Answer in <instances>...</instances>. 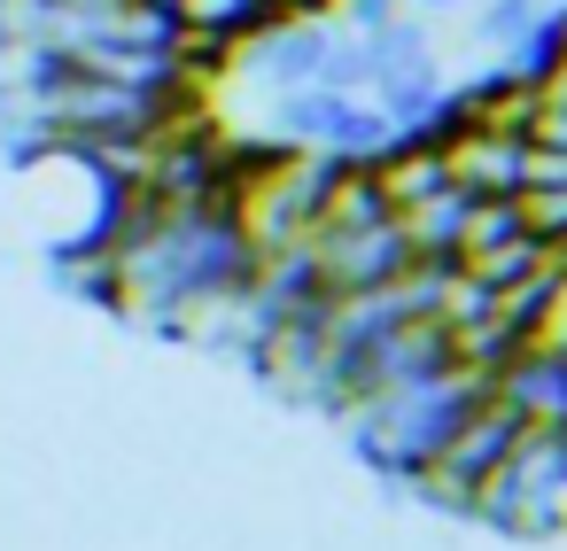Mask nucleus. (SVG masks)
Wrapping results in <instances>:
<instances>
[{"instance_id":"obj_2","label":"nucleus","mask_w":567,"mask_h":551,"mask_svg":"<svg viewBox=\"0 0 567 551\" xmlns=\"http://www.w3.org/2000/svg\"><path fill=\"white\" fill-rule=\"evenodd\" d=\"M280 17H311V9H327V0H272Z\"/></svg>"},{"instance_id":"obj_1","label":"nucleus","mask_w":567,"mask_h":551,"mask_svg":"<svg viewBox=\"0 0 567 551\" xmlns=\"http://www.w3.org/2000/svg\"><path fill=\"white\" fill-rule=\"evenodd\" d=\"M17 195H24L32 233H40L63 264H94V257L117 241L125 202H133V187H125V171H117L110 148H94V141H55V133H40V141L24 148Z\"/></svg>"}]
</instances>
